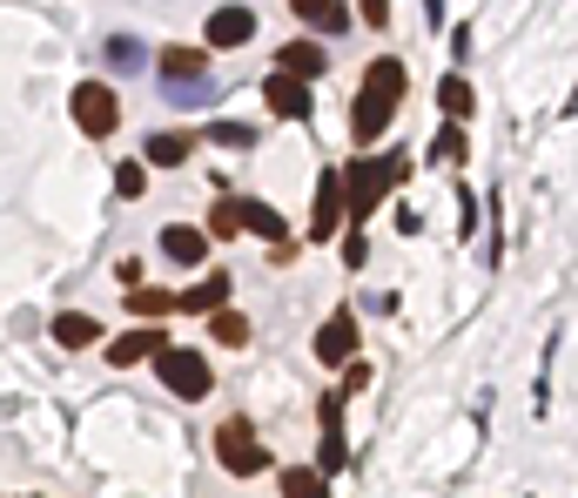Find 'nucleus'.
Wrapping results in <instances>:
<instances>
[{"mask_svg":"<svg viewBox=\"0 0 578 498\" xmlns=\"http://www.w3.org/2000/svg\"><path fill=\"white\" fill-rule=\"evenodd\" d=\"M141 183H148V169H141V162H122V176H115V196H122V203H135V196H141Z\"/></svg>","mask_w":578,"mask_h":498,"instance_id":"b1692460","label":"nucleus"},{"mask_svg":"<svg viewBox=\"0 0 578 498\" xmlns=\"http://www.w3.org/2000/svg\"><path fill=\"white\" fill-rule=\"evenodd\" d=\"M155 364H161V384H169L176 397H209V384H216L209 357H196V351H169V344H161Z\"/></svg>","mask_w":578,"mask_h":498,"instance_id":"20e7f679","label":"nucleus"},{"mask_svg":"<svg viewBox=\"0 0 578 498\" xmlns=\"http://www.w3.org/2000/svg\"><path fill=\"white\" fill-rule=\"evenodd\" d=\"M337 222H344V176L323 169V176H316V216H309V236L329 242V236H337Z\"/></svg>","mask_w":578,"mask_h":498,"instance_id":"0eeeda50","label":"nucleus"},{"mask_svg":"<svg viewBox=\"0 0 578 498\" xmlns=\"http://www.w3.org/2000/svg\"><path fill=\"white\" fill-rule=\"evenodd\" d=\"M161 344H169V338H161L155 323H141V330H128V338H115V344H108V364H141V357H155Z\"/></svg>","mask_w":578,"mask_h":498,"instance_id":"ddd939ff","label":"nucleus"},{"mask_svg":"<svg viewBox=\"0 0 578 498\" xmlns=\"http://www.w3.org/2000/svg\"><path fill=\"white\" fill-rule=\"evenodd\" d=\"M283 498H329L323 471H283Z\"/></svg>","mask_w":578,"mask_h":498,"instance_id":"5701e85b","label":"nucleus"},{"mask_svg":"<svg viewBox=\"0 0 578 498\" xmlns=\"http://www.w3.org/2000/svg\"><path fill=\"white\" fill-rule=\"evenodd\" d=\"M397 102H403V61H370V74H364V95H357V108H350V135L357 142H377L383 128H390V115H397Z\"/></svg>","mask_w":578,"mask_h":498,"instance_id":"f257e3e1","label":"nucleus"},{"mask_svg":"<svg viewBox=\"0 0 578 498\" xmlns=\"http://www.w3.org/2000/svg\"><path fill=\"white\" fill-rule=\"evenodd\" d=\"M108 61H115V68H135V61H141V48L122 34V41H108Z\"/></svg>","mask_w":578,"mask_h":498,"instance_id":"a878e982","label":"nucleus"},{"mask_svg":"<svg viewBox=\"0 0 578 498\" xmlns=\"http://www.w3.org/2000/svg\"><path fill=\"white\" fill-rule=\"evenodd\" d=\"M256 34V14L250 8H222V14H209V48H242Z\"/></svg>","mask_w":578,"mask_h":498,"instance_id":"9b49d317","label":"nucleus"},{"mask_svg":"<svg viewBox=\"0 0 578 498\" xmlns=\"http://www.w3.org/2000/svg\"><path fill=\"white\" fill-rule=\"evenodd\" d=\"M161 257H169V263H182V270H196V263H209V236H202V229L169 222V229H161Z\"/></svg>","mask_w":578,"mask_h":498,"instance_id":"6e6552de","label":"nucleus"},{"mask_svg":"<svg viewBox=\"0 0 578 498\" xmlns=\"http://www.w3.org/2000/svg\"><path fill=\"white\" fill-rule=\"evenodd\" d=\"M290 8H296L303 21H316L323 34H344V28H350V8H344V0H290Z\"/></svg>","mask_w":578,"mask_h":498,"instance_id":"4468645a","label":"nucleus"},{"mask_svg":"<svg viewBox=\"0 0 578 498\" xmlns=\"http://www.w3.org/2000/svg\"><path fill=\"white\" fill-rule=\"evenodd\" d=\"M357 14H364L370 28H390V0H357Z\"/></svg>","mask_w":578,"mask_h":498,"instance_id":"bb28decb","label":"nucleus"},{"mask_svg":"<svg viewBox=\"0 0 578 498\" xmlns=\"http://www.w3.org/2000/svg\"><path fill=\"white\" fill-rule=\"evenodd\" d=\"M364 257H370V242H364V229H350V242H344V263H350V270H364Z\"/></svg>","mask_w":578,"mask_h":498,"instance_id":"cd10ccee","label":"nucleus"},{"mask_svg":"<svg viewBox=\"0 0 578 498\" xmlns=\"http://www.w3.org/2000/svg\"><path fill=\"white\" fill-rule=\"evenodd\" d=\"M209 338H216V344H250V317H235V310H209Z\"/></svg>","mask_w":578,"mask_h":498,"instance_id":"a211bd4d","label":"nucleus"},{"mask_svg":"<svg viewBox=\"0 0 578 498\" xmlns=\"http://www.w3.org/2000/svg\"><path fill=\"white\" fill-rule=\"evenodd\" d=\"M357 357V317L350 310H337V317H323V330H316V364H350Z\"/></svg>","mask_w":578,"mask_h":498,"instance_id":"423d86ee","label":"nucleus"},{"mask_svg":"<svg viewBox=\"0 0 578 498\" xmlns=\"http://www.w3.org/2000/svg\"><path fill=\"white\" fill-rule=\"evenodd\" d=\"M202 68H209L202 48H161V74L169 81H202Z\"/></svg>","mask_w":578,"mask_h":498,"instance_id":"dca6fc26","label":"nucleus"},{"mask_svg":"<svg viewBox=\"0 0 578 498\" xmlns=\"http://www.w3.org/2000/svg\"><path fill=\"white\" fill-rule=\"evenodd\" d=\"M148 162H155V169H176V162H189V135H148Z\"/></svg>","mask_w":578,"mask_h":498,"instance_id":"6ab92c4d","label":"nucleus"},{"mask_svg":"<svg viewBox=\"0 0 578 498\" xmlns=\"http://www.w3.org/2000/svg\"><path fill=\"white\" fill-rule=\"evenodd\" d=\"M397 176H403V162L397 155H357L350 169H344V216H370L390 189H397Z\"/></svg>","mask_w":578,"mask_h":498,"instance_id":"f03ea898","label":"nucleus"},{"mask_svg":"<svg viewBox=\"0 0 578 498\" xmlns=\"http://www.w3.org/2000/svg\"><path fill=\"white\" fill-rule=\"evenodd\" d=\"M74 122H81V135H115V122H122L115 89H102V81H81V89H74Z\"/></svg>","mask_w":578,"mask_h":498,"instance_id":"39448f33","label":"nucleus"},{"mask_svg":"<svg viewBox=\"0 0 578 498\" xmlns=\"http://www.w3.org/2000/svg\"><path fill=\"white\" fill-rule=\"evenodd\" d=\"M128 310H135L141 323H155V317H169V310H176V290H135Z\"/></svg>","mask_w":578,"mask_h":498,"instance_id":"aec40b11","label":"nucleus"},{"mask_svg":"<svg viewBox=\"0 0 578 498\" xmlns=\"http://www.w3.org/2000/svg\"><path fill=\"white\" fill-rule=\"evenodd\" d=\"M431 162H464V128H458V122H444V128H438Z\"/></svg>","mask_w":578,"mask_h":498,"instance_id":"4be33fe9","label":"nucleus"},{"mask_svg":"<svg viewBox=\"0 0 578 498\" xmlns=\"http://www.w3.org/2000/svg\"><path fill=\"white\" fill-rule=\"evenodd\" d=\"M235 229H242V203H235V196H222V203L209 209V229H202V236H235Z\"/></svg>","mask_w":578,"mask_h":498,"instance_id":"412c9836","label":"nucleus"},{"mask_svg":"<svg viewBox=\"0 0 578 498\" xmlns=\"http://www.w3.org/2000/svg\"><path fill=\"white\" fill-rule=\"evenodd\" d=\"M270 115H283V122H303L309 115V89H303V81L296 74H270Z\"/></svg>","mask_w":578,"mask_h":498,"instance_id":"1a4fd4ad","label":"nucleus"},{"mask_svg":"<svg viewBox=\"0 0 578 498\" xmlns=\"http://www.w3.org/2000/svg\"><path fill=\"white\" fill-rule=\"evenodd\" d=\"M222 303H229V270H209L196 290L176 297V310H189V317H209V310H222Z\"/></svg>","mask_w":578,"mask_h":498,"instance_id":"9d476101","label":"nucleus"},{"mask_svg":"<svg viewBox=\"0 0 578 498\" xmlns=\"http://www.w3.org/2000/svg\"><path fill=\"white\" fill-rule=\"evenodd\" d=\"M216 142H222V148H250L256 135H250V128H242V122H222V128H216Z\"/></svg>","mask_w":578,"mask_h":498,"instance_id":"393cba45","label":"nucleus"},{"mask_svg":"<svg viewBox=\"0 0 578 498\" xmlns=\"http://www.w3.org/2000/svg\"><path fill=\"white\" fill-rule=\"evenodd\" d=\"M276 68H283V74H296V81H316V74H323V48H316V41H290Z\"/></svg>","mask_w":578,"mask_h":498,"instance_id":"2eb2a0df","label":"nucleus"},{"mask_svg":"<svg viewBox=\"0 0 578 498\" xmlns=\"http://www.w3.org/2000/svg\"><path fill=\"white\" fill-rule=\"evenodd\" d=\"M438 108H444L451 122L471 115V81H464V74H444V81H438Z\"/></svg>","mask_w":578,"mask_h":498,"instance_id":"f3484780","label":"nucleus"},{"mask_svg":"<svg viewBox=\"0 0 578 498\" xmlns=\"http://www.w3.org/2000/svg\"><path fill=\"white\" fill-rule=\"evenodd\" d=\"M54 344H61V351H88V344H102V323L81 317V310H61V317H54Z\"/></svg>","mask_w":578,"mask_h":498,"instance_id":"f8f14e48","label":"nucleus"},{"mask_svg":"<svg viewBox=\"0 0 578 498\" xmlns=\"http://www.w3.org/2000/svg\"><path fill=\"white\" fill-rule=\"evenodd\" d=\"M216 452H222V465H229L235 478L270 471V452H263V438H256V425H250V418H229V425L216 432Z\"/></svg>","mask_w":578,"mask_h":498,"instance_id":"7ed1b4c3","label":"nucleus"}]
</instances>
